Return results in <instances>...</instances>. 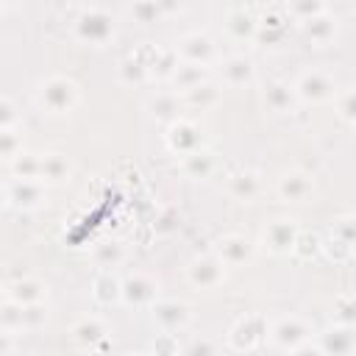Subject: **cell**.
<instances>
[{"label":"cell","mask_w":356,"mask_h":356,"mask_svg":"<svg viewBox=\"0 0 356 356\" xmlns=\"http://www.w3.org/2000/svg\"><path fill=\"white\" fill-rule=\"evenodd\" d=\"M306 190H309V184L303 181V175H287L284 178V184H281V193L287 195V198H301V195H306Z\"/></svg>","instance_id":"cell-6"},{"label":"cell","mask_w":356,"mask_h":356,"mask_svg":"<svg viewBox=\"0 0 356 356\" xmlns=\"http://www.w3.org/2000/svg\"><path fill=\"white\" fill-rule=\"evenodd\" d=\"M270 100H273L276 109H284V106H287L284 100H290V89H287V87H273V89H270Z\"/></svg>","instance_id":"cell-9"},{"label":"cell","mask_w":356,"mask_h":356,"mask_svg":"<svg viewBox=\"0 0 356 356\" xmlns=\"http://www.w3.org/2000/svg\"><path fill=\"white\" fill-rule=\"evenodd\" d=\"M156 317H159L164 326L175 328V326H181V323L187 320V309L178 306V303H161V306L156 309Z\"/></svg>","instance_id":"cell-4"},{"label":"cell","mask_w":356,"mask_h":356,"mask_svg":"<svg viewBox=\"0 0 356 356\" xmlns=\"http://www.w3.org/2000/svg\"><path fill=\"white\" fill-rule=\"evenodd\" d=\"M342 112H345L348 117H353V120H356V92H350V95L342 100Z\"/></svg>","instance_id":"cell-10"},{"label":"cell","mask_w":356,"mask_h":356,"mask_svg":"<svg viewBox=\"0 0 356 356\" xmlns=\"http://www.w3.org/2000/svg\"><path fill=\"white\" fill-rule=\"evenodd\" d=\"M150 290H153V287H150V284H148V287H142V284H139V281H136V301H142V298H153V292H150ZM123 292H125V295H128V298H134V284H131V281H128V284H125V290H123Z\"/></svg>","instance_id":"cell-8"},{"label":"cell","mask_w":356,"mask_h":356,"mask_svg":"<svg viewBox=\"0 0 356 356\" xmlns=\"http://www.w3.org/2000/svg\"><path fill=\"white\" fill-rule=\"evenodd\" d=\"M81 34L87 39H92V42H103L112 34V26H109V20L103 15H87L81 20Z\"/></svg>","instance_id":"cell-3"},{"label":"cell","mask_w":356,"mask_h":356,"mask_svg":"<svg viewBox=\"0 0 356 356\" xmlns=\"http://www.w3.org/2000/svg\"><path fill=\"white\" fill-rule=\"evenodd\" d=\"M267 237H270V245H276V248H292V231L284 223H276Z\"/></svg>","instance_id":"cell-7"},{"label":"cell","mask_w":356,"mask_h":356,"mask_svg":"<svg viewBox=\"0 0 356 356\" xmlns=\"http://www.w3.org/2000/svg\"><path fill=\"white\" fill-rule=\"evenodd\" d=\"M42 98L48 100V106H51V109L62 112V109H67V106H70V98H73V84H67V81H51V84L45 87Z\"/></svg>","instance_id":"cell-1"},{"label":"cell","mask_w":356,"mask_h":356,"mask_svg":"<svg viewBox=\"0 0 356 356\" xmlns=\"http://www.w3.org/2000/svg\"><path fill=\"white\" fill-rule=\"evenodd\" d=\"M298 89H301V95H303V98H314V100H320V98H326V95L331 92V84H328V78H326V75H320V73H306V75L301 78Z\"/></svg>","instance_id":"cell-2"},{"label":"cell","mask_w":356,"mask_h":356,"mask_svg":"<svg viewBox=\"0 0 356 356\" xmlns=\"http://www.w3.org/2000/svg\"><path fill=\"white\" fill-rule=\"evenodd\" d=\"M193 278H195L198 284L209 287V284H215V281L220 278V265H217V262H198L195 270H193Z\"/></svg>","instance_id":"cell-5"}]
</instances>
